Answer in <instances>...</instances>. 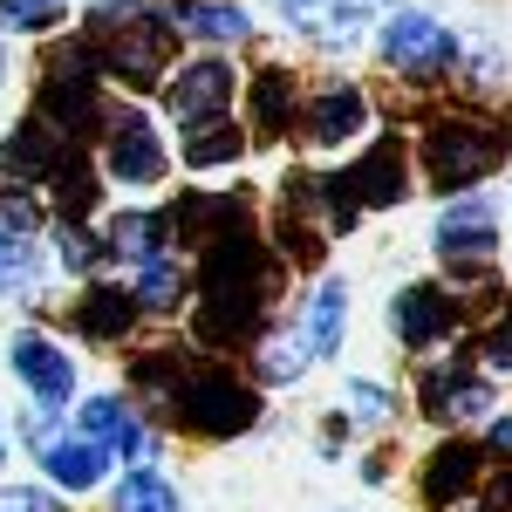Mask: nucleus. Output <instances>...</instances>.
Masks as SVG:
<instances>
[{"label": "nucleus", "mask_w": 512, "mask_h": 512, "mask_svg": "<svg viewBox=\"0 0 512 512\" xmlns=\"http://www.w3.org/2000/svg\"><path fill=\"white\" fill-rule=\"evenodd\" d=\"M274 287H280V267L274 253L253 239V226L212 239L198 253V315H192V335L205 349H239L260 335V321L274 308Z\"/></svg>", "instance_id": "nucleus-1"}, {"label": "nucleus", "mask_w": 512, "mask_h": 512, "mask_svg": "<svg viewBox=\"0 0 512 512\" xmlns=\"http://www.w3.org/2000/svg\"><path fill=\"white\" fill-rule=\"evenodd\" d=\"M239 151H246V137H239L233 123H198L192 137H185V164L192 171H219V164H239Z\"/></svg>", "instance_id": "nucleus-23"}, {"label": "nucleus", "mask_w": 512, "mask_h": 512, "mask_svg": "<svg viewBox=\"0 0 512 512\" xmlns=\"http://www.w3.org/2000/svg\"><path fill=\"white\" fill-rule=\"evenodd\" d=\"M171 212H123L117 226H110V246H117L123 260H137V267H151V260H164L171 253Z\"/></svg>", "instance_id": "nucleus-20"}, {"label": "nucleus", "mask_w": 512, "mask_h": 512, "mask_svg": "<svg viewBox=\"0 0 512 512\" xmlns=\"http://www.w3.org/2000/svg\"><path fill=\"white\" fill-rule=\"evenodd\" d=\"M349 417L355 424H383L390 417V390L383 383H349Z\"/></svg>", "instance_id": "nucleus-35"}, {"label": "nucleus", "mask_w": 512, "mask_h": 512, "mask_svg": "<svg viewBox=\"0 0 512 512\" xmlns=\"http://www.w3.org/2000/svg\"><path fill=\"white\" fill-rule=\"evenodd\" d=\"M137 308L144 315H164V308H178V294H185V280H178V260L164 253V260H151V267H137Z\"/></svg>", "instance_id": "nucleus-26"}, {"label": "nucleus", "mask_w": 512, "mask_h": 512, "mask_svg": "<svg viewBox=\"0 0 512 512\" xmlns=\"http://www.w3.org/2000/svg\"><path fill=\"white\" fill-rule=\"evenodd\" d=\"M239 226H253L239 192H219V198H212V192H185V198H178V212H171V233H185L192 246H212V239L239 233Z\"/></svg>", "instance_id": "nucleus-15"}, {"label": "nucleus", "mask_w": 512, "mask_h": 512, "mask_svg": "<svg viewBox=\"0 0 512 512\" xmlns=\"http://www.w3.org/2000/svg\"><path fill=\"white\" fill-rule=\"evenodd\" d=\"M485 512H512V472L492 478V492H485Z\"/></svg>", "instance_id": "nucleus-40"}, {"label": "nucleus", "mask_w": 512, "mask_h": 512, "mask_svg": "<svg viewBox=\"0 0 512 512\" xmlns=\"http://www.w3.org/2000/svg\"><path fill=\"white\" fill-rule=\"evenodd\" d=\"M171 417L198 437H239L260 424V396L239 383L233 369H219V362H198L178 376V390H171Z\"/></svg>", "instance_id": "nucleus-5"}, {"label": "nucleus", "mask_w": 512, "mask_h": 512, "mask_svg": "<svg viewBox=\"0 0 512 512\" xmlns=\"http://www.w3.org/2000/svg\"><path fill=\"white\" fill-rule=\"evenodd\" d=\"M226 103H233V69H226L219 55L192 62L185 76L164 89V110H171L178 123H192V130H198V123H219V117H226Z\"/></svg>", "instance_id": "nucleus-11"}, {"label": "nucleus", "mask_w": 512, "mask_h": 512, "mask_svg": "<svg viewBox=\"0 0 512 512\" xmlns=\"http://www.w3.org/2000/svg\"><path fill=\"white\" fill-rule=\"evenodd\" d=\"M151 451H158V437H151V424H144V417H130V424H123V437H117V458H137V465H144Z\"/></svg>", "instance_id": "nucleus-37"}, {"label": "nucleus", "mask_w": 512, "mask_h": 512, "mask_svg": "<svg viewBox=\"0 0 512 512\" xmlns=\"http://www.w3.org/2000/svg\"><path fill=\"white\" fill-rule=\"evenodd\" d=\"M117 512H178V492H171L158 472H144V465H137V472L117 485Z\"/></svg>", "instance_id": "nucleus-28"}, {"label": "nucleus", "mask_w": 512, "mask_h": 512, "mask_svg": "<svg viewBox=\"0 0 512 512\" xmlns=\"http://www.w3.org/2000/svg\"><path fill=\"white\" fill-rule=\"evenodd\" d=\"M246 110H253V130H260V137L294 130V76H287V69H260V76H253V96H246Z\"/></svg>", "instance_id": "nucleus-21"}, {"label": "nucleus", "mask_w": 512, "mask_h": 512, "mask_svg": "<svg viewBox=\"0 0 512 512\" xmlns=\"http://www.w3.org/2000/svg\"><path fill=\"white\" fill-rule=\"evenodd\" d=\"M321 198H328V226H355L369 205H403L410 198V158H403V144L376 137L342 178H321Z\"/></svg>", "instance_id": "nucleus-6"}, {"label": "nucleus", "mask_w": 512, "mask_h": 512, "mask_svg": "<svg viewBox=\"0 0 512 512\" xmlns=\"http://www.w3.org/2000/svg\"><path fill=\"white\" fill-rule=\"evenodd\" d=\"M48 185H55V205H62V219H69V226H82V219L96 212V198H103V185H96V171L82 164V151L62 164V171H55Z\"/></svg>", "instance_id": "nucleus-24"}, {"label": "nucleus", "mask_w": 512, "mask_h": 512, "mask_svg": "<svg viewBox=\"0 0 512 512\" xmlns=\"http://www.w3.org/2000/svg\"><path fill=\"white\" fill-rule=\"evenodd\" d=\"M41 465H48V478H55V485H69V492H89V485L103 478V444H96V437H82V431H69V437H41Z\"/></svg>", "instance_id": "nucleus-19"}, {"label": "nucleus", "mask_w": 512, "mask_h": 512, "mask_svg": "<svg viewBox=\"0 0 512 512\" xmlns=\"http://www.w3.org/2000/svg\"><path fill=\"white\" fill-rule=\"evenodd\" d=\"M103 164H110L117 185H158L164 178V144H158V130H151V117L117 110V117H110V137H103Z\"/></svg>", "instance_id": "nucleus-9"}, {"label": "nucleus", "mask_w": 512, "mask_h": 512, "mask_svg": "<svg viewBox=\"0 0 512 512\" xmlns=\"http://www.w3.org/2000/svg\"><path fill=\"white\" fill-rule=\"evenodd\" d=\"M308 342H294V335H287V342H274V349L260 355V376H267V383H294V376H301V369H308Z\"/></svg>", "instance_id": "nucleus-34"}, {"label": "nucleus", "mask_w": 512, "mask_h": 512, "mask_svg": "<svg viewBox=\"0 0 512 512\" xmlns=\"http://www.w3.org/2000/svg\"><path fill=\"white\" fill-rule=\"evenodd\" d=\"M485 451H492V458H512V417H499V424H492V437H485Z\"/></svg>", "instance_id": "nucleus-39"}, {"label": "nucleus", "mask_w": 512, "mask_h": 512, "mask_svg": "<svg viewBox=\"0 0 512 512\" xmlns=\"http://www.w3.org/2000/svg\"><path fill=\"white\" fill-rule=\"evenodd\" d=\"M0 458H7V451H0Z\"/></svg>", "instance_id": "nucleus-41"}, {"label": "nucleus", "mask_w": 512, "mask_h": 512, "mask_svg": "<svg viewBox=\"0 0 512 512\" xmlns=\"http://www.w3.org/2000/svg\"><path fill=\"white\" fill-rule=\"evenodd\" d=\"M14 376L41 396V410H55L62 396L76 390V362L55 349L48 335H14Z\"/></svg>", "instance_id": "nucleus-13"}, {"label": "nucleus", "mask_w": 512, "mask_h": 512, "mask_svg": "<svg viewBox=\"0 0 512 512\" xmlns=\"http://www.w3.org/2000/svg\"><path fill=\"white\" fill-rule=\"evenodd\" d=\"M485 369H499V376H512V315H499L492 328H485Z\"/></svg>", "instance_id": "nucleus-36"}, {"label": "nucleus", "mask_w": 512, "mask_h": 512, "mask_svg": "<svg viewBox=\"0 0 512 512\" xmlns=\"http://www.w3.org/2000/svg\"><path fill=\"white\" fill-rule=\"evenodd\" d=\"M69 158H76V144H69L55 123H41V117L0 144V171H7V178H21V185H48Z\"/></svg>", "instance_id": "nucleus-12"}, {"label": "nucleus", "mask_w": 512, "mask_h": 512, "mask_svg": "<svg viewBox=\"0 0 512 512\" xmlns=\"http://www.w3.org/2000/svg\"><path fill=\"white\" fill-rule=\"evenodd\" d=\"M458 35L444 28V21H431L424 7H403V14H390L383 21V62H390L396 76L410 82H444V69H458Z\"/></svg>", "instance_id": "nucleus-7"}, {"label": "nucleus", "mask_w": 512, "mask_h": 512, "mask_svg": "<svg viewBox=\"0 0 512 512\" xmlns=\"http://www.w3.org/2000/svg\"><path fill=\"white\" fill-rule=\"evenodd\" d=\"M437 260L458 267V274H485L492 253H499V226H492V205L485 198H458L444 219H437Z\"/></svg>", "instance_id": "nucleus-8"}, {"label": "nucleus", "mask_w": 512, "mask_h": 512, "mask_svg": "<svg viewBox=\"0 0 512 512\" xmlns=\"http://www.w3.org/2000/svg\"><path fill=\"white\" fill-rule=\"evenodd\" d=\"M28 280H35V246H28L21 226L0 219V294H7V287H28Z\"/></svg>", "instance_id": "nucleus-29"}, {"label": "nucleus", "mask_w": 512, "mask_h": 512, "mask_svg": "<svg viewBox=\"0 0 512 512\" xmlns=\"http://www.w3.org/2000/svg\"><path fill=\"white\" fill-rule=\"evenodd\" d=\"M82 41H89L103 76L130 82V89H158L164 69H171V48H178V28L144 0H96Z\"/></svg>", "instance_id": "nucleus-2"}, {"label": "nucleus", "mask_w": 512, "mask_h": 512, "mask_svg": "<svg viewBox=\"0 0 512 512\" xmlns=\"http://www.w3.org/2000/svg\"><path fill=\"white\" fill-rule=\"evenodd\" d=\"M280 253H287L294 267H321L328 239H321V226L308 219V205H287V212H280Z\"/></svg>", "instance_id": "nucleus-25"}, {"label": "nucleus", "mask_w": 512, "mask_h": 512, "mask_svg": "<svg viewBox=\"0 0 512 512\" xmlns=\"http://www.w3.org/2000/svg\"><path fill=\"white\" fill-rule=\"evenodd\" d=\"M62 260H69L76 274H96V267H110V260H117V246H110V239H96L89 226H62Z\"/></svg>", "instance_id": "nucleus-31"}, {"label": "nucleus", "mask_w": 512, "mask_h": 512, "mask_svg": "<svg viewBox=\"0 0 512 512\" xmlns=\"http://www.w3.org/2000/svg\"><path fill=\"white\" fill-rule=\"evenodd\" d=\"M362 123H369V96L355 82H328L315 103H308V137L315 144H349Z\"/></svg>", "instance_id": "nucleus-17"}, {"label": "nucleus", "mask_w": 512, "mask_h": 512, "mask_svg": "<svg viewBox=\"0 0 512 512\" xmlns=\"http://www.w3.org/2000/svg\"><path fill=\"white\" fill-rule=\"evenodd\" d=\"M390 328L403 335V349H431V342H444V335L458 328V294L417 280V287H403L390 301Z\"/></svg>", "instance_id": "nucleus-10"}, {"label": "nucleus", "mask_w": 512, "mask_h": 512, "mask_svg": "<svg viewBox=\"0 0 512 512\" xmlns=\"http://www.w3.org/2000/svg\"><path fill=\"white\" fill-rule=\"evenodd\" d=\"M89 69H96L89 41H62L48 55V76H41V123H55L69 144L110 137V110H103V89H96Z\"/></svg>", "instance_id": "nucleus-4"}, {"label": "nucleus", "mask_w": 512, "mask_h": 512, "mask_svg": "<svg viewBox=\"0 0 512 512\" xmlns=\"http://www.w3.org/2000/svg\"><path fill=\"white\" fill-rule=\"evenodd\" d=\"M0 512H55L48 492H14V499H0Z\"/></svg>", "instance_id": "nucleus-38"}, {"label": "nucleus", "mask_w": 512, "mask_h": 512, "mask_svg": "<svg viewBox=\"0 0 512 512\" xmlns=\"http://www.w3.org/2000/svg\"><path fill=\"white\" fill-rule=\"evenodd\" d=\"M123 424H130V410H123L117 396H89V403H82V437H96V444H117Z\"/></svg>", "instance_id": "nucleus-33"}, {"label": "nucleus", "mask_w": 512, "mask_h": 512, "mask_svg": "<svg viewBox=\"0 0 512 512\" xmlns=\"http://www.w3.org/2000/svg\"><path fill=\"white\" fill-rule=\"evenodd\" d=\"M342 308H349V287H335V280L308 301V349L315 355H328L335 342H342Z\"/></svg>", "instance_id": "nucleus-27"}, {"label": "nucleus", "mask_w": 512, "mask_h": 512, "mask_svg": "<svg viewBox=\"0 0 512 512\" xmlns=\"http://www.w3.org/2000/svg\"><path fill=\"white\" fill-rule=\"evenodd\" d=\"M185 35H198V41H246L253 21H246V7H233V0H192V7H185Z\"/></svg>", "instance_id": "nucleus-22"}, {"label": "nucleus", "mask_w": 512, "mask_h": 512, "mask_svg": "<svg viewBox=\"0 0 512 512\" xmlns=\"http://www.w3.org/2000/svg\"><path fill=\"white\" fill-rule=\"evenodd\" d=\"M185 7H192V0H185Z\"/></svg>", "instance_id": "nucleus-42"}, {"label": "nucleus", "mask_w": 512, "mask_h": 512, "mask_svg": "<svg viewBox=\"0 0 512 512\" xmlns=\"http://www.w3.org/2000/svg\"><path fill=\"white\" fill-rule=\"evenodd\" d=\"M137 315H144L137 294H130V287H110V280H96V287L76 301V328L89 335V342H123Z\"/></svg>", "instance_id": "nucleus-18"}, {"label": "nucleus", "mask_w": 512, "mask_h": 512, "mask_svg": "<svg viewBox=\"0 0 512 512\" xmlns=\"http://www.w3.org/2000/svg\"><path fill=\"white\" fill-rule=\"evenodd\" d=\"M478 472H485V451L465 444V437H451V444H437L424 458V499L431 506H458V499L478 492Z\"/></svg>", "instance_id": "nucleus-14"}, {"label": "nucleus", "mask_w": 512, "mask_h": 512, "mask_svg": "<svg viewBox=\"0 0 512 512\" xmlns=\"http://www.w3.org/2000/svg\"><path fill=\"white\" fill-rule=\"evenodd\" d=\"M178 376H185V349H178V342H164L158 355H144V362H137V369H130V383H137V390H178Z\"/></svg>", "instance_id": "nucleus-30"}, {"label": "nucleus", "mask_w": 512, "mask_h": 512, "mask_svg": "<svg viewBox=\"0 0 512 512\" xmlns=\"http://www.w3.org/2000/svg\"><path fill=\"white\" fill-rule=\"evenodd\" d=\"M506 151H512V130L499 117H478V110H444L424 130V171H431V185H444V192L492 178L506 164Z\"/></svg>", "instance_id": "nucleus-3"}, {"label": "nucleus", "mask_w": 512, "mask_h": 512, "mask_svg": "<svg viewBox=\"0 0 512 512\" xmlns=\"http://www.w3.org/2000/svg\"><path fill=\"white\" fill-rule=\"evenodd\" d=\"M55 21H62V0H0V28H14V35H41Z\"/></svg>", "instance_id": "nucleus-32"}, {"label": "nucleus", "mask_w": 512, "mask_h": 512, "mask_svg": "<svg viewBox=\"0 0 512 512\" xmlns=\"http://www.w3.org/2000/svg\"><path fill=\"white\" fill-rule=\"evenodd\" d=\"M424 410L444 417V424H472V417L492 410V390L478 383L465 362H451V369H431V376H424Z\"/></svg>", "instance_id": "nucleus-16"}]
</instances>
